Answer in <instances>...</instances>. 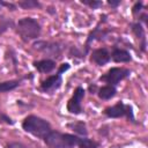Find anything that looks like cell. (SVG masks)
<instances>
[{"mask_svg":"<svg viewBox=\"0 0 148 148\" xmlns=\"http://www.w3.org/2000/svg\"><path fill=\"white\" fill-rule=\"evenodd\" d=\"M44 141L49 148H72L66 142L65 133H60L57 131H51L44 138Z\"/></svg>","mask_w":148,"mask_h":148,"instance_id":"obj_7","label":"cell"},{"mask_svg":"<svg viewBox=\"0 0 148 148\" xmlns=\"http://www.w3.org/2000/svg\"><path fill=\"white\" fill-rule=\"evenodd\" d=\"M131 29L132 32L134 34V36L136 37V39L139 40V46L141 49L142 52L146 51V46H147V39H146V34H145V29L142 28L140 22H135L131 24Z\"/></svg>","mask_w":148,"mask_h":148,"instance_id":"obj_10","label":"cell"},{"mask_svg":"<svg viewBox=\"0 0 148 148\" xmlns=\"http://www.w3.org/2000/svg\"><path fill=\"white\" fill-rule=\"evenodd\" d=\"M83 5H87V6H89V7H91L92 9H96V8H98V7H101L102 5H103V2L102 1H97V0H82L81 1Z\"/></svg>","mask_w":148,"mask_h":148,"instance_id":"obj_18","label":"cell"},{"mask_svg":"<svg viewBox=\"0 0 148 148\" xmlns=\"http://www.w3.org/2000/svg\"><path fill=\"white\" fill-rule=\"evenodd\" d=\"M104 114L109 118H121L126 117L128 120L134 121V114H133V109L131 105H127L123 102H118L117 104L109 106L104 110Z\"/></svg>","mask_w":148,"mask_h":148,"instance_id":"obj_3","label":"cell"},{"mask_svg":"<svg viewBox=\"0 0 148 148\" xmlns=\"http://www.w3.org/2000/svg\"><path fill=\"white\" fill-rule=\"evenodd\" d=\"M90 59L96 65L103 66V65L108 64L111 58H110V52L108 51V49L106 47H101V49H96L91 52Z\"/></svg>","mask_w":148,"mask_h":148,"instance_id":"obj_9","label":"cell"},{"mask_svg":"<svg viewBox=\"0 0 148 148\" xmlns=\"http://www.w3.org/2000/svg\"><path fill=\"white\" fill-rule=\"evenodd\" d=\"M40 24L32 17H23L16 23V31L25 43L34 40L40 35Z\"/></svg>","mask_w":148,"mask_h":148,"instance_id":"obj_2","label":"cell"},{"mask_svg":"<svg viewBox=\"0 0 148 148\" xmlns=\"http://www.w3.org/2000/svg\"><path fill=\"white\" fill-rule=\"evenodd\" d=\"M68 69H69V64H67V62H66V64H62V65L60 66L59 71H58V74L61 75L64 72H66V71H68Z\"/></svg>","mask_w":148,"mask_h":148,"instance_id":"obj_21","label":"cell"},{"mask_svg":"<svg viewBox=\"0 0 148 148\" xmlns=\"http://www.w3.org/2000/svg\"><path fill=\"white\" fill-rule=\"evenodd\" d=\"M35 68L40 73H50L56 68V61L53 59H42L34 62Z\"/></svg>","mask_w":148,"mask_h":148,"instance_id":"obj_12","label":"cell"},{"mask_svg":"<svg viewBox=\"0 0 148 148\" xmlns=\"http://www.w3.org/2000/svg\"><path fill=\"white\" fill-rule=\"evenodd\" d=\"M98 142L91 140V139H88L87 136H82V138H79V141H77V147L79 148H98Z\"/></svg>","mask_w":148,"mask_h":148,"instance_id":"obj_16","label":"cell"},{"mask_svg":"<svg viewBox=\"0 0 148 148\" xmlns=\"http://www.w3.org/2000/svg\"><path fill=\"white\" fill-rule=\"evenodd\" d=\"M22 128L25 132H28L39 139H44L52 131L51 125L47 120H45L40 117H37V116H34V114H30L24 118V120L22 123Z\"/></svg>","mask_w":148,"mask_h":148,"instance_id":"obj_1","label":"cell"},{"mask_svg":"<svg viewBox=\"0 0 148 148\" xmlns=\"http://www.w3.org/2000/svg\"><path fill=\"white\" fill-rule=\"evenodd\" d=\"M84 97V89L82 87H77L74 90L72 98L67 102V111L73 114H80L82 112V104L81 101Z\"/></svg>","mask_w":148,"mask_h":148,"instance_id":"obj_6","label":"cell"},{"mask_svg":"<svg viewBox=\"0 0 148 148\" xmlns=\"http://www.w3.org/2000/svg\"><path fill=\"white\" fill-rule=\"evenodd\" d=\"M62 83V77L60 74H54V75H51L49 76L46 80H44L40 84V89L44 91V92H47V94H52L57 89L60 88Z\"/></svg>","mask_w":148,"mask_h":148,"instance_id":"obj_8","label":"cell"},{"mask_svg":"<svg viewBox=\"0 0 148 148\" xmlns=\"http://www.w3.org/2000/svg\"><path fill=\"white\" fill-rule=\"evenodd\" d=\"M131 74L130 69L127 68H124V67H112L110 68L104 75H102L99 77L101 81H104L105 83L110 84V86H116L118 84L121 80L128 77Z\"/></svg>","mask_w":148,"mask_h":148,"instance_id":"obj_4","label":"cell"},{"mask_svg":"<svg viewBox=\"0 0 148 148\" xmlns=\"http://www.w3.org/2000/svg\"><path fill=\"white\" fill-rule=\"evenodd\" d=\"M67 127L71 128L72 131H74L76 134L82 135V136H87L88 131H87V126L83 121H73L67 124Z\"/></svg>","mask_w":148,"mask_h":148,"instance_id":"obj_14","label":"cell"},{"mask_svg":"<svg viewBox=\"0 0 148 148\" xmlns=\"http://www.w3.org/2000/svg\"><path fill=\"white\" fill-rule=\"evenodd\" d=\"M141 9H142V2L139 1V2H136V3L133 6V9H132L133 15H138V14L141 12Z\"/></svg>","mask_w":148,"mask_h":148,"instance_id":"obj_19","label":"cell"},{"mask_svg":"<svg viewBox=\"0 0 148 148\" xmlns=\"http://www.w3.org/2000/svg\"><path fill=\"white\" fill-rule=\"evenodd\" d=\"M110 58H112V60L116 62H128L132 60L130 52L124 49H119V47H114L112 50Z\"/></svg>","mask_w":148,"mask_h":148,"instance_id":"obj_11","label":"cell"},{"mask_svg":"<svg viewBox=\"0 0 148 148\" xmlns=\"http://www.w3.org/2000/svg\"><path fill=\"white\" fill-rule=\"evenodd\" d=\"M117 90H116V87L113 86H110V84H106V86H103L98 89L97 91V95L101 99H104V101H108V99H111L114 95H116Z\"/></svg>","mask_w":148,"mask_h":148,"instance_id":"obj_13","label":"cell"},{"mask_svg":"<svg viewBox=\"0 0 148 148\" xmlns=\"http://www.w3.org/2000/svg\"><path fill=\"white\" fill-rule=\"evenodd\" d=\"M0 119H3L7 124H10V125H13V124H14V121H13L10 118H8L6 114H0Z\"/></svg>","mask_w":148,"mask_h":148,"instance_id":"obj_22","label":"cell"},{"mask_svg":"<svg viewBox=\"0 0 148 148\" xmlns=\"http://www.w3.org/2000/svg\"><path fill=\"white\" fill-rule=\"evenodd\" d=\"M108 3H109L111 7L116 8V7H118V6L120 5V0H117V1H113V0H109V1H108Z\"/></svg>","mask_w":148,"mask_h":148,"instance_id":"obj_23","label":"cell"},{"mask_svg":"<svg viewBox=\"0 0 148 148\" xmlns=\"http://www.w3.org/2000/svg\"><path fill=\"white\" fill-rule=\"evenodd\" d=\"M18 86H20V81L18 80H9V81L0 82V92L12 91L15 88H17Z\"/></svg>","mask_w":148,"mask_h":148,"instance_id":"obj_15","label":"cell"},{"mask_svg":"<svg viewBox=\"0 0 148 148\" xmlns=\"http://www.w3.org/2000/svg\"><path fill=\"white\" fill-rule=\"evenodd\" d=\"M8 148H30V147H28L21 142H10L8 145Z\"/></svg>","mask_w":148,"mask_h":148,"instance_id":"obj_20","label":"cell"},{"mask_svg":"<svg viewBox=\"0 0 148 148\" xmlns=\"http://www.w3.org/2000/svg\"><path fill=\"white\" fill-rule=\"evenodd\" d=\"M17 5L23 9H31V8L40 7V3L36 0H23V1H20Z\"/></svg>","mask_w":148,"mask_h":148,"instance_id":"obj_17","label":"cell"},{"mask_svg":"<svg viewBox=\"0 0 148 148\" xmlns=\"http://www.w3.org/2000/svg\"><path fill=\"white\" fill-rule=\"evenodd\" d=\"M34 47L50 58H59L62 53V45L58 42H46V40H38L34 43Z\"/></svg>","mask_w":148,"mask_h":148,"instance_id":"obj_5","label":"cell"}]
</instances>
